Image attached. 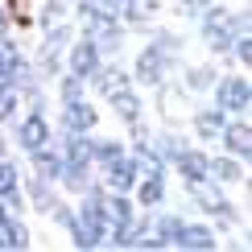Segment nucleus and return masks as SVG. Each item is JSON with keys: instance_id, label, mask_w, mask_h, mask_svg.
<instances>
[{"instance_id": "obj_1", "label": "nucleus", "mask_w": 252, "mask_h": 252, "mask_svg": "<svg viewBox=\"0 0 252 252\" xmlns=\"http://www.w3.org/2000/svg\"><path fill=\"white\" fill-rule=\"evenodd\" d=\"M87 198H83L79 215H70V236H75V248H99L103 240H108V227H103V190L99 186H87L83 190Z\"/></svg>"}, {"instance_id": "obj_2", "label": "nucleus", "mask_w": 252, "mask_h": 252, "mask_svg": "<svg viewBox=\"0 0 252 252\" xmlns=\"http://www.w3.org/2000/svg\"><path fill=\"white\" fill-rule=\"evenodd\" d=\"M178 50H182V41L174 33H157L153 46L141 50V58H136V83H145V87H161L165 75H170Z\"/></svg>"}, {"instance_id": "obj_3", "label": "nucleus", "mask_w": 252, "mask_h": 252, "mask_svg": "<svg viewBox=\"0 0 252 252\" xmlns=\"http://www.w3.org/2000/svg\"><path fill=\"white\" fill-rule=\"evenodd\" d=\"M248 103H252V87H248L244 75H232V79L219 83L215 108H223V112H248Z\"/></svg>"}, {"instance_id": "obj_4", "label": "nucleus", "mask_w": 252, "mask_h": 252, "mask_svg": "<svg viewBox=\"0 0 252 252\" xmlns=\"http://www.w3.org/2000/svg\"><path fill=\"white\" fill-rule=\"evenodd\" d=\"M194 190V198H198V207H203L207 215H219L223 223H236V211H232V203H227L223 194L215 190V186H207V178H198V182H186Z\"/></svg>"}, {"instance_id": "obj_5", "label": "nucleus", "mask_w": 252, "mask_h": 252, "mask_svg": "<svg viewBox=\"0 0 252 252\" xmlns=\"http://www.w3.org/2000/svg\"><path fill=\"white\" fill-rule=\"evenodd\" d=\"M136 178H141V170H136V161H132V157H124V153L112 157V161L103 165V182H108L116 194H128L132 186H136Z\"/></svg>"}, {"instance_id": "obj_6", "label": "nucleus", "mask_w": 252, "mask_h": 252, "mask_svg": "<svg viewBox=\"0 0 252 252\" xmlns=\"http://www.w3.org/2000/svg\"><path fill=\"white\" fill-rule=\"evenodd\" d=\"M66 66H70V75L91 79V75H95V66H99V46L91 37H79L75 46H70V54H66Z\"/></svg>"}, {"instance_id": "obj_7", "label": "nucleus", "mask_w": 252, "mask_h": 252, "mask_svg": "<svg viewBox=\"0 0 252 252\" xmlns=\"http://www.w3.org/2000/svg\"><path fill=\"white\" fill-rule=\"evenodd\" d=\"M108 95H112V108H116V116H120L124 124H136V120H141V99H136V91L128 87V79L116 83Z\"/></svg>"}, {"instance_id": "obj_8", "label": "nucleus", "mask_w": 252, "mask_h": 252, "mask_svg": "<svg viewBox=\"0 0 252 252\" xmlns=\"http://www.w3.org/2000/svg\"><path fill=\"white\" fill-rule=\"evenodd\" d=\"M95 120H99V112L91 108V103H83V99H70L66 112H62L66 132H91V128H95Z\"/></svg>"}, {"instance_id": "obj_9", "label": "nucleus", "mask_w": 252, "mask_h": 252, "mask_svg": "<svg viewBox=\"0 0 252 252\" xmlns=\"http://www.w3.org/2000/svg\"><path fill=\"white\" fill-rule=\"evenodd\" d=\"M17 141H21V149H37V145H46L50 141V124L41 112H33V116H25L17 124Z\"/></svg>"}, {"instance_id": "obj_10", "label": "nucleus", "mask_w": 252, "mask_h": 252, "mask_svg": "<svg viewBox=\"0 0 252 252\" xmlns=\"http://www.w3.org/2000/svg\"><path fill=\"white\" fill-rule=\"evenodd\" d=\"M223 145H227V153L232 157H244L248 161V153H252V128H248V120H240V124H223Z\"/></svg>"}, {"instance_id": "obj_11", "label": "nucleus", "mask_w": 252, "mask_h": 252, "mask_svg": "<svg viewBox=\"0 0 252 252\" xmlns=\"http://www.w3.org/2000/svg\"><path fill=\"white\" fill-rule=\"evenodd\" d=\"M174 248H186V252H211V248H215V236H211V227L182 223V232H178Z\"/></svg>"}, {"instance_id": "obj_12", "label": "nucleus", "mask_w": 252, "mask_h": 252, "mask_svg": "<svg viewBox=\"0 0 252 252\" xmlns=\"http://www.w3.org/2000/svg\"><path fill=\"white\" fill-rule=\"evenodd\" d=\"M170 161L178 165V174H182L186 182H198V178H207V153H198V149H178Z\"/></svg>"}, {"instance_id": "obj_13", "label": "nucleus", "mask_w": 252, "mask_h": 252, "mask_svg": "<svg viewBox=\"0 0 252 252\" xmlns=\"http://www.w3.org/2000/svg\"><path fill=\"white\" fill-rule=\"evenodd\" d=\"M0 198H4L8 211H21V178H17V165L0 157Z\"/></svg>"}, {"instance_id": "obj_14", "label": "nucleus", "mask_w": 252, "mask_h": 252, "mask_svg": "<svg viewBox=\"0 0 252 252\" xmlns=\"http://www.w3.org/2000/svg\"><path fill=\"white\" fill-rule=\"evenodd\" d=\"M136 198H141V207H157L165 198V178L161 174H145V178H136Z\"/></svg>"}, {"instance_id": "obj_15", "label": "nucleus", "mask_w": 252, "mask_h": 252, "mask_svg": "<svg viewBox=\"0 0 252 252\" xmlns=\"http://www.w3.org/2000/svg\"><path fill=\"white\" fill-rule=\"evenodd\" d=\"M207 178H215V182H240L244 178L240 157H207Z\"/></svg>"}, {"instance_id": "obj_16", "label": "nucleus", "mask_w": 252, "mask_h": 252, "mask_svg": "<svg viewBox=\"0 0 252 252\" xmlns=\"http://www.w3.org/2000/svg\"><path fill=\"white\" fill-rule=\"evenodd\" d=\"M29 153H33V165H37V174L46 178V182L62 174V153H58V149H50V141H46V145H37V149H29Z\"/></svg>"}, {"instance_id": "obj_17", "label": "nucleus", "mask_w": 252, "mask_h": 252, "mask_svg": "<svg viewBox=\"0 0 252 252\" xmlns=\"http://www.w3.org/2000/svg\"><path fill=\"white\" fill-rule=\"evenodd\" d=\"M223 116H227L223 108H203V112L194 116V132L203 136V141H211V136L223 132Z\"/></svg>"}, {"instance_id": "obj_18", "label": "nucleus", "mask_w": 252, "mask_h": 252, "mask_svg": "<svg viewBox=\"0 0 252 252\" xmlns=\"http://www.w3.org/2000/svg\"><path fill=\"white\" fill-rule=\"evenodd\" d=\"M0 248H29V232H25V223H17L13 215L0 219Z\"/></svg>"}, {"instance_id": "obj_19", "label": "nucleus", "mask_w": 252, "mask_h": 252, "mask_svg": "<svg viewBox=\"0 0 252 252\" xmlns=\"http://www.w3.org/2000/svg\"><path fill=\"white\" fill-rule=\"evenodd\" d=\"M178 232H182V219H178V215H161V219H157V240H161V248H174Z\"/></svg>"}, {"instance_id": "obj_20", "label": "nucleus", "mask_w": 252, "mask_h": 252, "mask_svg": "<svg viewBox=\"0 0 252 252\" xmlns=\"http://www.w3.org/2000/svg\"><path fill=\"white\" fill-rule=\"evenodd\" d=\"M17 103H21V91L13 87V83H0V120H13Z\"/></svg>"}, {"instance_id": "obj_21", "label": "nucleus", "mask_w": 252, "mask_h": 252, "mask_svg": "<svg viewBox=\"0 0 252 252\" xmlns=\"http://www.w3.org/2000/svg\"><path fill=\"white\" fill-rule=\"evenodd\" d=\"M29 194H33V207H37V211H50V207L58 203V198L50 194V186H46V178H33V182H29Z\"/></svg>"}, {"instance_id": "obj_22", "label": "nucleus", "mask_w": 252, "mask_h": 252, "mask_svg": "<svg viewBox=\"0 0 252 252\" xmlns=\"http://www.w3.org/2000/svg\"><path fill=\"white\" fill-rule=\"evenodd\" d=\"M4 13L17 21V25H29L33 21V0H4Z\"/></svg>"}, {"instance_id": "obj_23", "label": "nucleus", "mask_w": 252, "mask_h": 252, "mask_svg": "<svg viewBox=\"0 0 252 252\" xmlns=\"http://www.w3.org/2000/svg\"><path fill=\"white\" fill-rule=\"evenodd\" d=\"M232 54H236L240 62H244V66L252 62V41H248V29H244V33H236V37H232Z\"/></svg>"}, {"instance_id": "obj_24", "label": "nucleus", "mask_w": 252, "mask_h": 252, "mask_svg": "<svg viewBox=\"0 0 252 252\" xmlns=\"http://www.w3.org/2000/svg\"><path fill=\"white\" fill-rule=\"evenodd\" d=\"M211 79H215V70H207V66H194L190 75H186V87L203 91V87H211Z\"/></svg>"}, {"instance_id": "obj_25", "label": "nucleus", "mask_w": 252, "mask_h": 252, "mask_svg": "<svg viewBox=\"0 0 252 252\" xmlns=\"http://www.w3.org/2000/svg\"><path fill=\"white\" fill-rule=\"evenodd\" d=\"M70 99H83V79H79V75H66V79H62V103H70Z\"/></svg>"}, {"instance_id": "obj_26", "label": "nucleus", "mask_w": 252, "mask_h": 252, "mask_svg": "<svg viewBox=\"0 0 252 252\" xmlns=\"http://www.w3.org/2000/svg\"><path fill=\"white\" fill-rule=\"evenodd\" d=\"M211 4H215V0H182V13H190V17H203Z\"/></svg>"}, {"instance_id": "obj_27", "label": "nucleus", "mask_w": 252, "mask_h": 252, "mask_svg": "<svg viewBox=\"0 0 252 252\" xmlns=\"http://www.w3.org/2000/svg\"><path fill=\"white\" fill-rule=\"evenodd\" d=\"M62 13V0H46V21H54Z\"/></svg>"}, {"instance_id": "obj_28", "label": "nucleus", "mask_w": 252, "mask_h": 252, "mask_svg": "<svg viewBox=\"0 0 252 252\" xmlns=\"http://www.w3.org/2000/svg\"><path fill=\"white\" fill-rule=\"evenodd\" d=\"M99 8H108V13H120V0H95Z\"/></svg>"}, {"instance_id": "obj_29", "label": "nucleus", "mask_w": 252, "mask_h": 252, "mask_svg": "<svg viewBox=\"0 0 252 252\" xmlns=\"http://www.w3.org/2000/svg\"><path fill=\"white\" fill-rule=\"evenodd\" d=\"M4 25H8V13H4V4H0V33H4Z\"/></svg>"}, {"instance_id": "obj_30", "label": "nucleus", "mask_w": 252, "mask_h": 252, "mask_svg": "<svg viewBox=\"0 0 252 252\" xmlns=\"http://www.w3.org/2000/svg\"><path fill=\"white\" fill-rule=\"evenodd\" d=\"M4 215H8V207H4V198H0V219H4Z\"/></svg>"}, {"instance_id": "obj_31", "label": "nucleus", "mask_w": 252, "mask_h": 252, "mask_svg": "<svg viewBox=\"0 0 252 252\" xmlns=\"http://www.w3.org/2000/svg\"><path fill=\"white\" fill-rule=\"evenodd\" d=\"M0 157H4V141H0Z\"/></svg>"}]
</instances>
